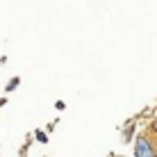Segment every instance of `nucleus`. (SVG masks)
<instances>
[{"instance_id":"f257e3e1","label":"nucleus","mask_w":157,"mask_h":157,"mask_svg":"<svg viewBox=\"0 0 157 157\" xmlns=\"http://www.w3.org/2000/svg\"><path fill=\"white\" fill-rule=\"evenodd\" d=\"M134 155H137V157H157L155 148L150 146L148 139H144V137H139L137 144H134Z\"/></svg>"},{"instance_id":"f03ea898","label":"nucleus","mask_w":157,"mask_h":157,"mask_svg":"<svg viewBox=\"0 0 157 157\" xmlns=\"http://www.w3.org/2000/svg\"><path fill=\"white\" fill-rule=\"evenodd\" d=\"M153 132H157V121L153 123Z\"/></svg>"}]
</instances>
